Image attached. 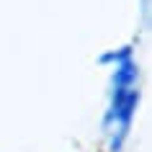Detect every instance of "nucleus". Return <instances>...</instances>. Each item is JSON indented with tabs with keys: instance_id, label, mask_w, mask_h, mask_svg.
Returning a JSON list of instances; mask_svg holds the SVG:
<instances>
[{
	"instance_id": "obj_1",
	"label": "nucleus",
	"mask_w": 152,
	"mask_h": 152,
	"mask_svg": "<svg viewBox=\"0 0 152 152\" xmlns=\"http://www.w3.org/2000/svg\"><path fill=\"white\" fill-rule=\"evenodd\" d=\"M103 62H116L111 108H108V116H106V126L111 129V150L116 152L124 144V139H126L132 119H134V111L139 106V90H137L139 67L132 59V49L129 47L106 54Z\"/></svg>"
}]
</instances>
